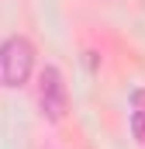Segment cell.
Returning <instances> with one entry per match:
<instances>
[{"instance_id": "1", "label": "cell", "mask_w": 145, "mask_h": 149, "mask_svg": "<svg viewBox=\"0 0 145 149\" xmlns=\"http://www.w3.org/2000/svg\"><path fill=\"white\" fill-rule=\"evenodd\" d=\"M35 70V45L14 35L0 42V87H21Z\"/></svg>"}, {"instance_id": "2", "label": "cell", "mask_w": 145, "mask_h": 149, "mask_svg": "<svg viewBox=\"0 0 145 149\" xmlns=\"http://www.w3.org/2000/svg\"><path fill=\"white\" fill-rule=\"evenodd\" d=\"M38 108L48 121H62L66 114V83L55 66H45L38 76Z\"/></svg>"}, {"instance_id": "3", "label": "cell", "mask_w": 145, "mask_h": 149, "mask_svg": "<svg viewBox=\"0 0 145 149\" xmlns=\"http://www.w3.org/2000/svg\"><path fill=\"white\" fill-rule=\"evenodd\" d=\"M131 132L138 142H145V90L131 94Z\"/></svg>"}]
</instances>
